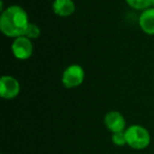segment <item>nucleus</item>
Here are the masks:
<instances>
[{
  "instance_id": "3",
  "label": "nucleus",
  "mask_w": 154,
  "mask_h": 154,
  "mask_svg": "<svg viewBox=\"0 0 154 154\" xmlns=\"http://www.w3.org/2000/svg\"><path fill=\"white\" fill-rule=\"evenodd\" d=\"M86 78V72L80 64H71L63 71L61 82L66 89H74L82 85Z\"/></svg>"
},
{
  "instance_id": "6",
  "label": "nucleus",
  "mask_w": 154,
  "mask_h": 154,
  "mask_svg": "<svg viewBox=\"0 0 154 154\" xmlns=\"http://www.w3.org/2000/svg\"><path fill=\"white\" fill-rule=\"evenodd\" d=\"M105 126L110 132L113 133L124 132L127 129V122L125 116L118 111H110L103 118Z\"/></svg>"
},
{
  "instance_id": "13",
  "label": "nucleus",
  "mask_w": 154,
  "mask_h": 154,
  "mask_svg": "<svg viewBox=\"0 0 154 154\" xmlns=\"http://www.w3.org/2000/svg\"><path fill=\"white\" fill-rule=\"evenodd\" d=\"M52 1H54V0H52Z\"/></svg>"
},
{
  "instance_id": "9",
  "label": "nucleus",
  "mask_w": 154,
  "mask_h": 154,
  "mask_svg": "<svg viewBox=\"0 0 154 154\" xmlns=\"http://www.w3.org/2000/svg\"><path fill=\"white\" fill-rule=\"evenodd\" d=\"M127 5L136 11H145L152 7V0H125Z\"/></svg>"
},
{
  "instance_id": "2",
  "label": "nucleus",
  "mask_w": 154,
  "mask_h": 154,
  "mask_svg": "<svg viewBox=\"0 0 154 154\" xmlns=\"http://www.w3.org/2000/svg\"><path fill=\"white\" fill-rule=\"evenodd\" d=\"M127 145L134 150H143L151 143V135L148 129L140 125H131L126 131Z\"/></svg>"
},
{
  "instance_id": "11",
  "label": "nucleus",
  "mask_w": 154,
  "mask_h": 154,
  "mask_svg": "<svg viewBox=\"0 0 154 154\" xmlns=\"http://www.w3.org/2000/svg\"><path fill=\"white\" fill-rule=\"evenodd\" d=\"M112 143L117 147H124L127 145V139H126V134L124 132H117L112 134Z\"/></svg>"
},
{
  "instance_id": "10",
  "label": "nucleus",
  "mask_w": 154,
  "mask_h": 154,
  "mask_svg": "<svg viewBox=\"0 0 154 154\" xmlns=\"http://www.w3.org/2000/svg\"><path fill=\"white\" fill-rule=\"evenodd\" d=\"M40 34H41L40 28H39L36 23H32V22H31V23L29 24L28 29H26V34H24V36L28 37L31 40H34V39L39 38Z\"/></svg>"
},
{
  "instance_id": "8",
  "label": "nucleus",
  "mask_w": 154,
  "mask_h": 154,
  "mask_svg": "<svg viewBox=\"0 0 154 154\" xmlns=\"http://www.w3.org/2000/svg\"><path fill=\"white\" fill-rule=\"evenodd\" d=\"M138 26L147 35H154V8H149L140 13L138 17Z\"/></svg>"
},
{
  "instance_id": "7",
  "label": "nucleus",
  "mask_w": 154,
  "mask_h": 154,
  "mask_svg": "<svg viewBox=\"0 0 154 154\" xmlns=\"http://www.w3.org/2000/svg\"><path fill=\"white\" fill-rule=\"evenodd\" d=\"M52 9L54 14L58 17L66 18L74 14L76 5L73 0H54L52 3Z\"/></svg>"
},
{
  "instance_id": "5",
  "label": "nucleus",
  "mask_w": 154,
  "mask_h": 154,
  "mask_svg": "<svg viewBox=\"0 0 154 154\" xmlns=\"http://www.w3.org/2000/svg\"><path fill=\"white\" fill-rule=\"evenodd\" d=\"M20 93L19 80L11 75H5L0 78V96L3 99H14Z\"/></svg>"
},
{
  "instance_id": "4",
  "label": "nucleus",
  "mask_w": 154,
  "mask_h": 154,
  "mask_svg": "<svg viewBox=\"0 0 154 154\" xmlns=\"http://www.w3.org/2000/svg\"><path fill=\"white\" fill-rule=\"evenodd\" d=\"M12 53L14 57L19 60H26L33 55L34 45L32 40L26 36L17 37L12 42Z\"/></svg>"
},
{
  "instance_id": "1",
  "label": "nucleus",
  "mask_w": 154,
  "mask_h": 154,
  "mask_svg": "<svg viewBox=\"0 0 154 154\" xmlns=\"http://www.w3.org/2000/svg\"><path fill=\"white\" fill-rule=\"evenodd\" d=\"M30 23L28 13L20 5H10L1 12L0 30L7 37L15 39L24 36Z\"/></svg>"
},
{
  "instance_id": "12",
  "label": "nucleus",
  "mask_w": 154,
  "mask_h": 154,
  "mask_svg": "<svg viewBox=\"0 0 154 154\" xmlns=\"http://www.w3.org/2000/svg\"><path fill=\"white\" fill-rule=\"evenodd\" d=\"M152 8H154V0H152Z\"/></svg>"
}]
</instances>
